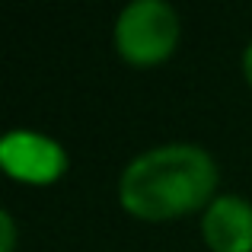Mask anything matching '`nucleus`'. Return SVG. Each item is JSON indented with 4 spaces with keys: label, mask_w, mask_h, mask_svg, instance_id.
<instances>
[{
    "label": "nucleus",
    "mask_w": 252,
    "mask_h": 252,
    "mask_svg": "<svg viewBox=\"0 0 252 252\" xmlns=\"http://www.w3.org/2000/svg\"><path fill=\"white\" fill-rule=\"evenodd\" d=\"M0 252H13L16 249V223H13L10 211H0Z\"/></svg>",
    "instance_id": "obj_5"
},
{
    "label": "nucleus",
    "mask_w": 252,
    "mask_h": 252,
    "mask_svg": "<svg viewBox=\"0 0 252 252\" xmlns=\"http://www.w3.org/2000/svg\"><path fill=\"white\" fill-rule=\"evenodd\" d=\"M240 67H243V80H246V86L252 90V38H249L246 48H243V61H240Z\"/></svg>",
    "instance_id": "obj_6"
},
{
    "label": "nucleus",
    "mask_w": 252,
    "mask_h": 252,
    "mask_svg": "<svg viewBox=\"0 0 252 252\" xmlns=\"http://www.w3.org/2000/svg\"><path fill=\"white\" fill-rule=\"evenodd\" d=\"M0 166L13 182L45 189L67 176L70 157L55 137L29 128H16L0 137Z\"/></svg>",
    "instance_id": "obj_3"
},
{
    "label": "nucleus",
    "mask_w": 252,
    "mask_h": 252,
    "mask_svg": "<svg viewBox=\"0 0 252 252\" xmlns=\"http://www.w3.org/2000/svg\"><path fill=\"white\" fill-rule=\"evenodd\" d=\"M220 169L201 144H157L141 150L118 176V204L125 214L147 223H166L204 214L220 191Z\"/></svg>",
    "instance_id": "obj_1"
},
{
    "label": "nucleus",
    "mask_w": 252,
    "mask_h": 252,
    "mask_svg": "<svg viewBox=\"0 0 252 252\" xmlns=\"http://www.w3.org/2000/svg\"><path fill=\"white\" fill-rule=\"evenodd\" d=\"M182 19L166 0H134L122 6L112 26L115 55L131 67H160L179 48Z\"/></svg>",
    "instance_id": "obj_2"
},
{
    "label": "nucleus",
    "mask_w": 252,
    "mask_h": 252,
    "mask_svg": "<svg viewBox=\"0 0 252 252\" xmlns=\"http://www.w3.org/2000/svg\"><path fill=\"white\" fill-rule=\"evenodd\" d=\"M201 243L211 252H252V201L220 191L201 214Z\"/></svg>",
    "instance_id": "obj_4"
}]
</instances>
